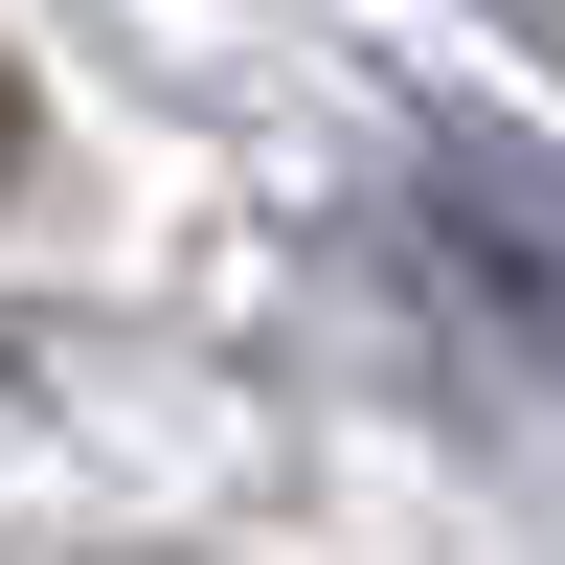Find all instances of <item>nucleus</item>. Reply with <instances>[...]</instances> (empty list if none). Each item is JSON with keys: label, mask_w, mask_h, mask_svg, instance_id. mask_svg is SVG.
Wrapping results in <instances>:
<instances>
[{"label": "nucleus", "mask_w": 565, "mask_h": 565, "mask_svg": "<svg viewBox=\"0 0 565 565\" xmlns=\"http://www.w3.org/2000/svg\"><path fill=\"white\" fill-rule=\"evenodd\" d=\"M430 226L565 317V159H543V136H476V114H452V136H430Z\"/></svg>", "instance_id": "f257e3e1"}]
</instances>
